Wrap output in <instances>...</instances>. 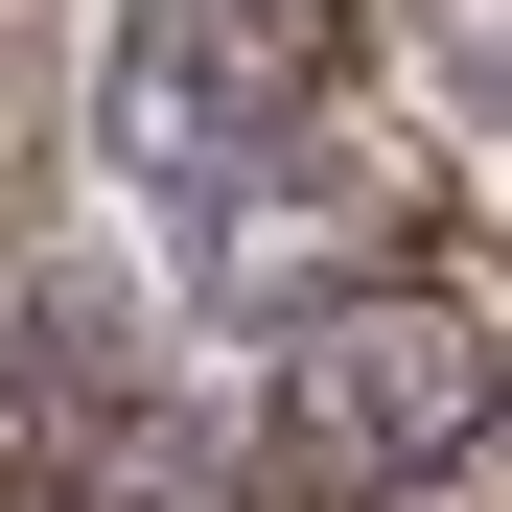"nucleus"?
Wrapping results in <instances>:
<instances>
[{
    "label": "nucleus",
    "mask_w": 512,
    "mask_h": 512,
    "mask_svg": "<svg viewBox=\"0 0 512 512\" xmlns=\"http://www.w3.org/2000/svg\"><path fill=\"white\" fill-rule=\"evenodd\" d=\"M117 187L187 280L256 326V303H350L373 280V117H350V24L326 0H140L117 24Z\"/></svg>",
    "instance_id": "nucleus-1"
},
{
    "label": "nucleus",
    "mask_w": 512,
    "mask_h": 512,
    "mask_svg": "<svg viewBox=\"0 0 512 512\" xmlns=\"http://www.w3.org/2000/svg\"><path fill=\"white\" fill-rule=\"evenodd\" d=\"M489 419H512L489 303L466 280H350V303L280 326V373H256V489L280 512H396V489H443Z\"/></svg>",
    "instance_id": "nucleus-2"
},
{
    "label": "nucleus",
    "mask_w": 512,
    "mask_h": 512,
    "mask_svg": "<svg viewBox=\"0 0 512 512\" xmlns=\"http://www.w3.org/2000/svg\"><path fill=\"white\" fill-rule=\"evenodd\" d=\"M0 512H210V443L163 396L140 303L70 280V256L0 280Z\"/></svg>",
    "instance_id": "nucleus-3"
}]
</instances>
